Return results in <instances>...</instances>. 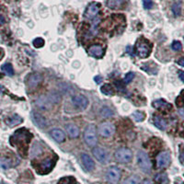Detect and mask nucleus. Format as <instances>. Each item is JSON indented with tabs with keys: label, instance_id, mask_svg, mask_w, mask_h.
I'll use <instances>...</instances> for the list:
<instances>
[{
	"label": "nucleus",
	"instance_id": "obj_1",
	"mask_svg": "<svg viewBox=\"0 0 184 184\" xmlns=\"http://www.w3.org/2000/svg\"><path fill=\"white\" fill-rule=\"evenodd\" d=\"M84 139L86 144L90 146L94 147L98 144V137H97V131L94 124H89L85 132H84Z\"/></svg>",
	"mask_w": 184,
	"mask_h": 184
},
{
	"label": "nucleus",
	"instance_id": "obj_2",
	"mask_svg": "<svg viewBox=\"0 0 184 184\" xmlns=\"http://www.w3.org/2000/svg\"><path fill=\"white\" fill-rule=\"evenodd\" d=\"M137 164L138 166L140 167V169L146 172H148L151 169V161L149 159V156H147V154L144 151H139L137 153Z\"/></svg>",
	"mask_w": 184,
	"mask_h": 184
},
{
	"label": "nucleus",
	"instance_id": "obj_3",
	"mask_svg": "<svg viewBox=\"0 0 184 184\" xmlns=\"http://www.w3.org/2000/svg\"><path fill=\"white\" fill-rule=\"evenodd\" d=\"M114 156L120 163H129L133 159V153L128 148H120L115 152Z\"/></svg>",
	"mask_w": 184,
	"mask_h": 184
},
{
	"label": "nucleus",
	"instance_id": "obj_4",
	"mask_svg": "<svg viewBox=\"0 0 184 184\" xmlns=\"http://www.w3.org/2000/svg\"><path fill=\"white\" fill-rule=\"evenodd\" d=\"M121 179V170L117 167H110L106 172V179L110 184H117Z\"/></svg>",
	"mask_w": 184,
	"mask_h": 184
},
{
	"label": "nucleus",
	"instance_id": "obj_5",
	"mask_svg": "<svg viewBox=\"0 0 184 184\" xmlns=\"http://www.w3.org/2000/svg\"><path fill=\"white\" fill-rule=\"evenodd\" d=\"M151 52V46L146 41H139L136 44V53L142 58H146Z\"/></svg>",
	"mask_w": 184,
	"mask_h": 184
},
{
	"label": "nucleus",
	"instance_id": "obj_6",
	"mask_svg": "<svg viewBox=\"0 0 184 184\" xmlns=\"http://www.w3.org/2000/svg\"><path fill=\"white\" fill-rule=\"evenodd\" d=\"M115 132V126L110 122H104L99 126V133L102 137H110Z\"/></svg>",
	"mask_w": 184,
	"mask_h": 184
},
{
	"label": "nucleus",
	"instance_id": "obj_7",
	"mask_svg": "<svg viewBox=\"0 0 184 184\" xmlns=\"http://www.w3.org/2000/svg\"><path fill=\"white\" fill-rule=\"evenodd\" d=\"M170 154L167 151L161 152L158 154V156H156V166L159 169H164L167 168L169 163H170Z\"/></svg>",
	"mask_w": 184,
	"mask_h": 184
},
{
	"label": "nucleus",
	"instance_id": "obj_8",
	"mask_svg": "<svg viewBox=\"0 0 184 184\" xmlns=\"http://www.w3.org/2000/svg\"><path fill=\"white\" fill-rule=\"evenodd\" d=\"M100 7H101V5L98 2H93V3L89 4L84 14L85 18H87L88 19H94L100 9Z\"/></svg>",
	"mask_w": 184,
	"mask_h": 184
},
{
	"label": "nucleus",
	"instance_id": "obj_9",
	"mask_svg": "<svg viewBox=\"0 0 184 184\" xmlns=\"http://www.w3.org/2000/svg\"><path fill=\"white\" fill-rule=\"evenodd\" d=\"M92 153H93L95 158L100 163H107L110 159L109 153L101 147H95L92 150Z\"/></svg>",
	"mask_w": 184,
	"mask_h": 184
},
{
	"label": "nucleus",
	"instance_id": "obj_10",
	"mask_svg": "<svg viewBox=\"0 0 184 184\" xmlns=\"http://www.w3.org/2000/svg\"><path fill=\"white\" fill-rule=\"evenodd\" d=\"M72 101L74 103V105L80 109V110H85L87 109V105H88V100L86 96L84 95H81V94H78V95H76L73 97L72 99Z\"/></svg>",
	"mask_w": 184,
	"mask_h": 184
},
{
	"label": "nucleus",
	"instance_id": "obj_11",
	"mask_svg": "<svg viewBox=\"0 0 184 184\" xmlns=\"http://www.w3.org/2000/svg\"><path fill=\"white\" fill-rule=\"evenodd\" d=\"M42 80H43V77L41 74L33 73L28 78V85L30 87H36L42 82Z\"/></svg>",
	"mask_w": 184,
	"mask_h": 184
},
{
	"label": "nucleus",
	"instance_id": "obj_12",
	"mask_svg": "<svg viewBox=\"0 0 184 184\" xmlns=\"http://www.w3.org/2000/svg\"><path fill=\"white\" fill-rule=\"evenodd\" d=\"M81 161H82V163H83L84 167H85L87 170L91 171V170L94 169V168H95V163H94L93 159L91 158V156H89L87 154H85V153H84V154L81 155Z\"/></svg>",
	"mask_w": 184,
	"mask_h": 184
},
{
	"label": "nucleus",
	"instance_id": "obj_13",
	"mask_svg": "<svg viewBox=\"0 0 184 184\" xmlns=\"http://www.w3.org/2000/svg\"><path fill=\"white\" fill-rule=\"evenodd\" d=\"M36 105L38 108L41 109V110H49L52 108L53 103L49 100V99L47 97H40L37 100H36Z\"/></svg>",
	"mask_w": 184,
	"mask_h": 184
},
{
	"label": "nucleus",
	"instance_id": "obj_14",
	"mask_svg": "<svg viewBox=\"0 0 184 184\" xmlns=\"http://www.w3.org/2000/svg\"><path fill=\"white\" fill-rule=\"evenodd\" d=\"M153 106L161 110V111H164V112H167L169 110H171V105L169 103H168L167 101L163 100H156L153 102Z\"/></svg>",
	"mask_w": 184,
	"mask_h": 184
},
{
	"label": "nucleus",
	"instance_id": "obj_15",
	"mask_svg": "<svg viewBox=\"0 0 184 184\" xmlns=\"http://www.w3.org/2000/svg\"><path fill=\"white\" fill-rule=\"evenodd\" d=\"M103 53H104V50L103 48L101 47L100 45H98V44H95V45H92L88 48V54L94 57H97V58H100L103 55Z\"/></svg>",
	"mask_w": 184,
	"mask_h": 184
},
{
	"label": "nucleus",
	"instance_id": "obj_16",
	"mask_svg": "<svg viewBox=\"0 0 184 184\" xmlns=\"http://www.w3.org/2000/svg\"><path fill=\"white\" fill-rule=\"evenodd\" d=\"M33 117V122L41 128H45L47 126V121L43 117V115H41L39 112H33L32 113Z\"/></svg>",
	"mask_w": 184,
	"mask_h": 184
},
{
	"label": "nucleus",
	"instance_id": "obj_17",
	"mask_svg": "<svg viewBox=\"0 0 184 184\" xmlns=\"http://www.w3.org/2000/svg\"><path fill=\"white\" fill-rule=\"evenodd\" d=\"M50 134L53 137V139L55 140L58 143H62L65 139V134H64V133L61 129H57V128L53 129L50 132Z\"/></svg>",
	"mask_w": 184,
	"mask_h": 184
},
{
	"label": "nucleus",
	"instance_id": "obj_18",
	"mask_svg": "<svg viewBox=\"0 0 184 184\" xmlns=\"http://www.w3.org/2000/svg\"><path fill=\"white\" fill-rule=\"evenodd\" d=\"M65 130L67 134L71 138H77L79 135V129L76 124L69 123L65 126Z\"/></svg>",
	"mask_w": 184,
	"mask_h": 184
},
{
	"label": "nucleus",
	"instance_id": "obj_19",
	"mask_svg": "<svg viewBox=\"0 0 184 184\" xmlns=\"http://www.w3.org/2000/svg\"><path fill=\"white\" fill-rule=\"evenodd\" d=\"M124 4V0H107V6L111 9L121 8Z\"/></svg>",
	"mask_w": 184,
	"mask_h": 184
},
{
	"label": "nucleus",
	"instance_id": "obj_20",
	"mask_svg": "<svg viewBox=\"0 0 184 184\" xmlns=\"http://www.w3.org/2000/svg\"><path fill=\"white\" fill-rule=\"evenodd\" d=\"M154 123L160 130H165L167 128V122L163 118H161L159 116L154 117Z\"/></svg>",
	"mask_w": 184,
	"mask_h": 184
},
{
	"label": "nucleus",
	"instance_id": "obj_21",
	"mask_svg": "<svg viewBox=\"0 0 184 184\" xmlns=\"http://www.w3.org/2000/svg\"><path fill=\"white\" fill-rule=\"evenodd\" d=\"M47 98L49 99V100L53 103V104H55V103H59L61 101V95L58 93L56 91H53L51 93L48 94Z\"/></svg>",
	"mask_w": 184,
	"mask_h": 184
},
{
	"label": "nucleus",
	"instance_id": "obj_22",
	"mask_svg": "<svg viewBox=\"0 0 184 184\" xmlns=\"http://www.w3.org/2000/svg\"><path fill=\"white\" fill-rule=\"evenodd\" d=\"M100 90L104 95H107V96H111L114 94V90H113L112 87L110 85H108V84L102 86L100 87Z\"/></svg>",
	"mask_w": 184,
	"mask_h": 184
},
{
	"label": "nucleus",
	"instance_id": "obj_23",
	"mask_svg": "<svg viewBox=\"0 0 184 184\" xmlns=\"http://www.w3.org/2000/svg\"><path fill=\"white\" fill-rule=\"evenodd\" d=\"M21 122H22V119L18 116V115H14V116H12L11 118H9L7 121V123L10 126H14V125L20 123Z\"/></svg>",
	"mask_w": 184,
	"mask_h": 184
},
{
	"label": "nucleus",
	"instance_id": "obj_24",
	"mask_svg": "<svg viewBox=\"0 0 184 184\" xmlns=\"http://www.w3.org/2000/svg\"><path fill=\"white\" fill-rule=\"evenodd\" d=\"M156 180L161 184H168L169 183V179H168V176L165 174V173H160V174H157L156 176Z\"/></svg>",
	"mask_w": 184,
	"mask_h": 184
},
{
	"label": "nucleus",
	"instance_id": "obj_25",
	"mask_svg": "<svg viewBox=\"0 0 184 184\" xmlns=\"http://www.w3.org/2000/svg\"><path fill=\"white\" fill-rule=\"evenodd\" d=\"M139 181H140L139 177L137 175H133V176L129 177L128 179H126L123 184H139Z\"/></svg>",
	"mask_w": 184,
	"mask_h": 184
},
{
	"label": "nucleus",
	"instance_id": "obj_26",
	"mask_svg": "<svg viewBox=\"0 0 184 184\" xmlns=\"http://www.w3.org/2000/svg\"><path fill=\"white\" fill-rule=\"evenodd\" d=\"M100 114H101V116H103L104 118H109L113 115V110L108 107H103L100 110Z\"/></svg>",
	"mask_w": 184,
	"mask_h": 184
},
{
	"label": "nucleus",
	"instance_id": "obj_27",
	"mask_svg": "<svg viewBox=\"0 0 184 184\" xmlns=\"http://www.w3.org/2000/svg\"><path fill=\"white\" fill-rule=\"evenodd\" d=\"M172 12H173V14L176 17H178V16L180 15V12H181V3L179 1H178V2H176V3L173 4V6H172Z\"/></svg>",
	"mask_w": 184,
	"mask_h": 184
},
{
	"label": "nucleus",
	"instance_id": "obj_28",
	"mask_svg": "<svg viewBox=\"0 0 184 184\" xmlns=\"http://www.w3.org/2000/svg\"><path fill=\"white\" fill-rule=\"evenodd\" d=\"M2 70L8 76H13L14 71H13V67L10 64H5L2 65Z\"/></svg>",
	"mask_w": 184,
	"mask_h": 184
},
{
	"label": "nucleus",
	"instance_id": "obj_29",
	"mask_svg": "<svg viewBox=\"0 0 184 184\" xmlns=\"http://www.w3.org/2000/svg\"><path fill=\"white\" fill-rule=\"evenodd\" d=\"M146 117V115L141 112V111H135L133 114V118L136 121V122H142Z\"/></svg>",
	"mask_w": 184,
	"mask_h": 184
},
{
	"label": "nucleus",
	"instance_id": "obj_30",
	"mask_svg": "<svg viewBox=\"0 0 184 184\" xmlns=\"http://www.w3.org/2000/svg\"><path fill=\"white\" fill-rule=\"evenodd\" d=\"M41 164H42V165H41V166H42V169H43L44 170H50V169L53 167V162H52L50 159L44 160Z\"/></svg>",
	"mask_w": 184,
	"mask_h": 184
},
{
	"label": "nucleus",
	"instance_id": "obj_31",
	"mask_svg": "<svg viewBox=\"0 0 184 184\" xmlns=\"http://www.w3.org/2000/svg\"><path fill=\"white\" fill-rule=\"evenodd\" d=\"M33 44H34L35 47L40 48V47H41V46H43L44 41H43L41 38H37V39H35V40L33 41Z\"/></svg>",
	"mask_w": 184,
	"mask_h": 184
},
{
	"label": "nucleus",
	"instance_id": "obj_32",
	"mask_svg": "<svg viewBox=\"0 0 184 184\" xmlns=\"http://www.w3.org/2000/svg\"><path fill=\"white\" fill-rule=\"evenodd\" d=\"M143 6L146 9H150L153 7L152 0H143Z\"/></svg>",
	"mask_w": 184,
	"mask_h": 184
},
{
	"label": "nucleus",
	"instance_id": "obj_33",
	"mask_svg": "<svg viewBox=\"0 0 184 184\" xmlns=\"http://www.w3.org/2000/svg\"><path fill=\"white\" fill-rule=\"evenodd\" d=\"M172 49L174 50V51H180L181 50V43L179 42V41H173V43H172Z\"/></svg>",
	"mask_w": 184,
	"mask_h": 184
},
{
	"label": "nucleus",
	"instance_id": "obj_34",
	"mask_svg": "<svg viewBox=\"0 0 184 184\" xmlns=\"http://www.w3.org/2000/svg\"><path fill=\"white\" fill-rule=\"evenodd\" d=\"M133 77H134V74L132 73V72H130V73H128V74L125 76V77H124V82H125V83H130V82L133 80Z\"/></svg>",
	"mask_w": 184,
	"mask_h": 184
},
{
	"label": "nucleus",
	"instance_id": "obj_35",
	"mask_svg": "<svg viewBox=\"0 0 184 184\" xmlns=\"http://www.w3.org/2000/svg\"><path fill=\"white\" fill-rule=\"evenodd\" d=\"M179 77L180 80H181L182 82H184V72H183V71L179 72Z\"/></svg>",
	"mask_w": 184,
	"mask_h": 184
},
{
	"label": "nucleus",
	"instance_id": "obj_36",
	"mask_svg": "<svg viewBox=\"0 0 184 184\" xmlns=\"http://www.w3.org/2000/svg\"><path fill=\"white\" fill-rule=\"evenodd\" d=\"M178 64H179V65H181V66H184V57L180 58V59L178 61Z\"/></svg>",
	"mask_w": 184,
	"mask_h": 184
},
{
	"label": "nucleus",
	"instance_id": "obj_37",
	"mask_svg": "<svg viewBox=\"0 0 184 184\" xmlns=\"http://www.w3.org/2000/svg\"><path fill=\"white\" fill-rule=\"evenodd\" d=\"M101 80H102V78H101L100 77H95V81H96L97 83H100Z\"/></svg>",
	"mask_w": 184,
	"mask_h": 184
},
{
	"label": "nucleus",
	"instance_id": "obj_38",
	"mask_svg": "<svg viewBox=\"0 0 184 184\" xmlns=\"http://www.w3.org/2000/svg\"><path fill=\"white\" fill-rule=\"evenodd\" d=\"M4 22H5V19H4L3 16H1V15H0V25H2Z\"/></svg>",
	"mask_w": 184,
	"mask_h": 184
},
{
	"label": "nucleus",
	"instance_id": "obj_39",
	"mask_svg": "<svg viewBox=\"0 0 184 184\" xmlns=\"http://www.w3.org/2000/svg\"><path fill=\"white\" fill-rule=\"evenodd\" d=\"M142 184H152V183H151V181H150V180L146 179V180H145V181H144Z\"/></svg>",
	"mask_w": 184,
	"mask_h": 184
},
{
	"label": "nucleus",
	"instance_id": "obj_40",
	"mask_svg": "<svg viewBox=\"0 0 184 184\" xmlns=\"http://www.w3.org/2000/svg\"><path fill=\"white\" fill-rule=\"evenodd\" d=\"M179 113H180V115H182V116L184 117V109H180L179 110Z\"/></svg>",
	"mask_w": 184,
	"mask_h": 184
},
{
	"label": "nucleus",
	"instance_id": "obj_41",
	"mask_svg": "<svg viewBox=\"0 0 184 184\" xmlns=\"http://www.w3.org/2000/svg\"><path fill=\"white\" fill-rule=\"evenodd\" d=\"M180 159L184 162V151H183V152L181 153V155H180Z\"/></svg>",
	"mask_w": 184,
	"mask_h": 184
},
{
	"label": "nucleus",
	"instance_id": "obj_42",
	"mask_svg": "<svg viewBox=\"0 0 184 184\" xmlns=\"http://www.w3.org/2000/svg\"><path fill=\"white\" fill-rule=\"evenodd\" d=\"M182 95H183V96H184V92H183V93H182ZM181 104H184V99H183V102H182V103H181Z\"/></svg>",
	"mask_w": 184,
	"mask_h": 184
},
{
	"label": "nucleus",
	"instance_id": "obj_43",
	"mask_svg": "<svg viewBox=\"0 0 184 184\" xmlns=\"http://www.w3.org/2000/svg\"><path fill=\"white\" fill-rule=\"evenodd\" d=\"M1 90H2V87H0V92H1Z\"/></svg>",
	"mask_w": 184,
	"mask_h": 184
}]
</instances>
